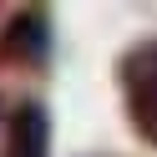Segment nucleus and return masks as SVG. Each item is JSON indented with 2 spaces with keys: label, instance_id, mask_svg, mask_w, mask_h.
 <instances>
[{
  "label": "nucleus",
  "instance_id": "nucleus-3",
  "mask_svg": "<svg viewBox=\"0 0 157 157\" xmlns=\"http://www.w3.org/2000/svg\"><path fill=\"white\" fill-rule=\"evenodd\" d=\"M51 152V117L41 101H15L5 117V157H46Z\"/></svg>",
  "mask_w": 157,
  "mask_h": 157
},
{
  "label": "nucleus",
  "instance_id": "nucleus-1",
  "mask_svg": "<svg viewBox=\"0 0 157 157\" xmlns=\"http://www.w3.org/2000/svg\"><path fill=\"white\" fill-rule=\"evenodd\" d=\"M117 81H122V101H127L132 132L147 147H157V41H137L117 61Z\"/></svg>",
  "mask_w": 157,
  "mask_h": 157
},
{
  "label": "nucleus",
  "instance_id": "nucleus-2",
  "mask_svg": "<svg viewBox=\"0 0 157 157\" xmlns=\"http://www.w3.org/2000/svg\"><path fill=\"white\" fill-rule=\"evenodd\" d=\"M51 56V15L46 5H25L0 31V66H46Z\"/></svg>",
  "mask_w": 157,
  "mask_h": 157
}]
</instances>
